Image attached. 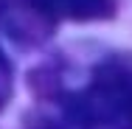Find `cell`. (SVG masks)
Wrapping results in <instances>:
<instances>
[{
    "label": "cell",
    "instance_id": "obj_3",
    "mask_svg": "<svg viewBox=\"0 0 132 129\" xmlns=\"http://www.w3.org/2000/svg\"><path fill=\"white\" fill-rule=\"evenodd\" d=\"M53 3L62 20L93 23V20L115 17V0H53Z\"/></svg>",
    "mask_w": 132,
    "mask_h": 129
},
{
    "label": "cell",
    "instance_id": "obj_4",
    "mask_svg": "<svg viewBox=\"0 0 132 129\" xmlns=\"http://www.w3.org/2000/svg\"><path fill=\"white\" fill-rule=\"evenodd\" d=\"M11 93H14V70L9 56L0 48V109H6V104L11 101Z\"/></svg>",
    "mask_w": 132,
    "mask_h": 129
},
{
    "label": "cell",
    "instance_id": "obj_1",
    "mask_svg": "<svg viewBox=\"0 0 132 129\" xmlns=\"http://www.w3.org/2000/svg\"><path fill=\"white\" fill-rule=\"evenodd\" d=\"M56 112H31L26 129H132V56L101 59L79 90H56Z\"/></svg>",
    "mask_w": 132,
    "mask_h": 129
},
{
    "label": "cell",
    "instance_id": "obj_2",
    "mask_svg": "<svg viewBox=\"0 0 132 129\" xmlns=\"http://www.w3.org/2000/svg\"><path fill=\"white\" fill-rule=\"evenodd\" d=\"M59 20L53 0H0V34L23 51L42 48Z\"/></svg>",
    "mask_w": 132,
    "mask_h": 129
}]
</instances>
